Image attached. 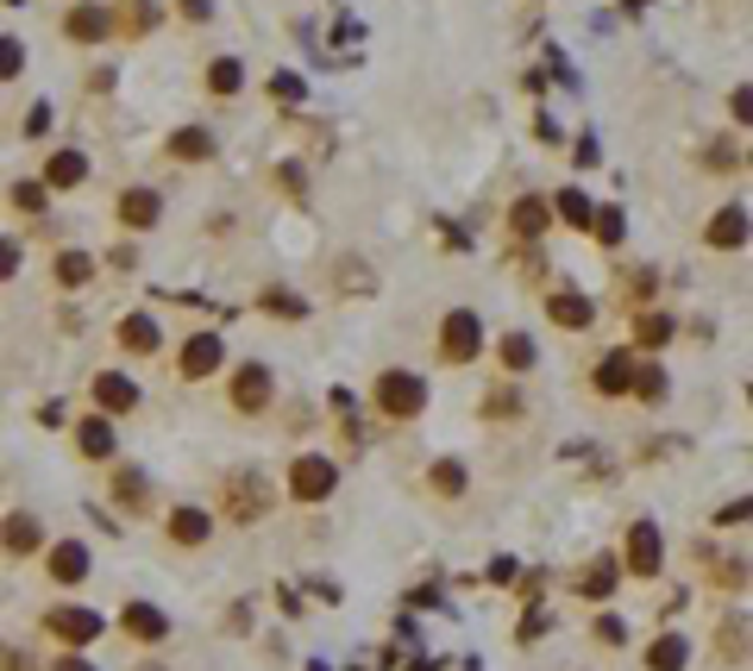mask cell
Segmentation results:
<instances>
[{
	"mask_svg": "<svg viewBox=\"0 0 753 671\" xmlns=\"http://www.w3.org/2000/svg\"><path fill=\"white\" fill-rule=\"evenodd\" d=\"M214 508H220V522H232V527H258L271 515V483L258 471H226L220 490H214Z\"/></svg>",
	"mask_w": 753,
	"mask_h": 671,
	"instance_id": "cell-1",
	"label": "cell"
},
{
	"mask_svg": "<svg viewBox=\"0 0 753 671\" xmlns=\"http://www.w3.org/2000/svg\"><path fill=\"white\" fill-rule=\"evenodd\" d=\"M371 408L383 421H415V415H427V376L421 371H376Z\"/></svg>",
	"mask_w": 753,
	"mask_h": 671,
	"instance_id": "cell-2",
	"label": "cell"
},
{
	"mask_svg": "<svg viewBox=\"0 0 753 671\" xmlns=\"http://www.w3.org/2000/svg\"><path fill=\"white\" fill-rule=\"evenodd\" d=\"M483 358V321L477 308H452L440 321V364H477Z\"/></svg>",
	"mask_w": 753,
	"mask_h": 671,
	"instance_id": "cell-3",
	"label": "cell"
},
{
	"mask_svg": "<svg viewBox=\"0 0 753 671\" xmlns=\"http://www.w3.org/2000/svg\"><path fill=\"white\" fill-rule=\"evenodd\" d=\"M622 572L628 577H659L666 572V534H659V522H628Z\"/></svg>",
	"mask_w": 753,
	"mask_h": 671,
	"instance_id": "cell-4",
	"label": "cell"
},
{
	"mask_svg": "<svg viewBox=\"0 0 753 671\" xmlns=\"http://www.w3.org/2000/svg\"><path fill=\"white\" fill-rule=\"evenodd\" d=\"M176 371H182V383H207L214 371H226V339L220 333H189L176 346Z\"/></svg>",
	"mask_w": 753,
	"mask_h": 671,
	"instance_id": "cell-5",
	"label": "cell"
},
{
	"mask_svg": "<svg viewBox=\"0 0 753 671\" xmlns=\"http://www.w3.org/2000/svg\"><path fill=\"white\" fill-rule=\"evenodd\" d=\"M226 402H232V415H264L276 402V376L264 364H239L226 376Z\"/></svg>",
	"mask_w": 753,
	"mask_h": 671,
	"instance_id": "cell-6",
	"label": "cell"
},
{
	"mask_svg": "<svg viewBox=\"0 0 753 671\" xmlns=\"http://www.w3.org/2000/svg\"><path fill=\"white\" fill-rule=\"evenodd\" d=\"M634 376H641V351L634 346H615V351H602L597 358V371H590V390L609 402H622L634 396Z\"/></svg>",
	"mask_w": 753,
	"mask_h": 671,
	"instance_id": "cell-7",
	"label": "cell"
},
{
	"mask_svg": "<svg viewBox=\"0 0 753 671\" xmlns=\"http://www.w3.org/2000/svg\"><path fill=\"white\" fill-rule=\"evenodd\" d=\"M333 490H339V465H333V458L308 452V458L289 465V496H296V502H326Z\"/></svg>",
	"mask_w": 753,
	"mask_h": 671,
	"instance_id": "cell-8",
	"label": "cell"
},
{
	"mask_svg": "<svg viewBox=\"0 0 753 671\" xmlns=\"http://www.w3.org/2000/svg\"><path fill=\"white\" fill-rule=\"evenodd\" d=\"M45 627L63 640V647H88V640H95L107 622H100L95 609H82V602H57V609L45 615Z\"/></svg>",
	"mask_w": 753,
	"mask_h": 671,
	"instance_id": "cell-9",
	"label": "cell"
},
{
	"mask_svg": "<svg viewBox=\"0 0 753 671\" xmlns=\"http://www.w3.org/2000/svg\"><path fill=\"white\" fill-rule=\"evenodd\" d=\"M547 321L559 326V333H590V326H597V301L584 296V289H552Z\"/></svg>",
	"mask_w": 753,
	"mask_h": 671,
	"instance_id": "cell-10",
	"label": "cell"
},
{
	"mask_svg": "<svg viewBox=\"0 0 753 671\" xmlns=\"http://www.w3.org/2000/svg\"><path fill=\"white\" fill-rule=\"evenodd\" d=\"M113 214H120L125 232H151V226L164 220V195H157V189H145V182H132V189H120Z\"/></svg>",
	"mask_w": 753,
	"mask_h": 671,
	"instance_id": "cell-11",
	"label": "cell"
},
{
	"mask_svg": "<svg viewBox=\"0 0 753 671\" xmlns=\"http://www.w3.org/2000/svg\"><path fill=\"white\" fill-rule=\"evenodd\" d=\"M748 239H753V220H748V207H734V201L716 207L709 226H703V245H709V251H741Z\"/></svg>",
	"mask_w": 753,
	"mask_h": 671,
	"instance_id": "cell-12",
	"label": "cell"
},
{
	"mask_svg": "<svg viewBox=\"0 0 753 671\" xmlns=\"http://www.w3.org/2000/svg\"><path fill=\"white\" fill-rule=\"evenodd\" d=\"M132 408H139V383L125 371H100L95 376V415L113 421V415H132Z\"/></svg>",
	"mask_w": 753,
	"mask_h": 671,
	"instance_id": "cell-13",
	"label": "cell"
},
{
	"mask_svg": "<svg viewBox=\"0 0 753 671\" xmlns=\"http://www.w3.org/2000/svg\"><path fill=\"white\" fill-rule=\"evenodd\" d=\"M120 627L125 634H132V640H145V647H157V640H170V615H164V609H157V602H125L120 609Z\"/></svg>",
	"mask_w": 753,
	"mask_h": 671,
	"instance_id": "cell-14",
	"label": "cell"
},
{
	"mask_svg": "<svg viewBox=\"0 0 753 671\" xmlns=\"http://www.w3.org/2000/svg\"><path fill=\"white\" fill-rule=\"evenodd\" d=\"M45 577L50 584H63V590L82 584V577H88V547H82V540H57V547L45 552Z\"/></svg>",
	"mask_w": 753,
	"mask_h": 671,
	"instance_id": "cell-15",
	"label": "cell"
},
{
	"mask_svg": "<svg viewBox=\"0 0 753 671\" xmlns=\"http://www.w3.org/2000/svg\"><path fill=\"white\" fill-rule=\"evenodd\" d=\"M63 38L70 45H100V38H113V13L107 7H70L63 13Z\"/></svg>",
	"mask_w": 753,
	"mask_h": 671,
	"instance_id": "cell-16",
	"label": "cell"
},
{
	"mask_svg": "<svg viewBox=\"0 0 753 671\" xmlns=\"http://www.w3.org/2000/svg\"><path fill=\"white\" fill-rule=\"evenodd\" d=\"M547 226H552V201L547 195H515L509 201V232H515V239H540Z\"/></svg>",
	"mask_w": 753,
	"mask_h": 671,
	"instance_id": "cell-17",
	"label": "cell"
},
{
	"mask_svg": "<svg viewBox=\"0 0 753 671\" xmlns=\"http://www.w3.org/2000/svg\"><path fill=\"white\" fill-rule=\"evenodd\" d=\"M38 182H45V189H82V182H88V151H75V145L70 151H50Z\"/></svg>",
	"mask_w": 753,
	"mask_h": 671,
	"instance_id": "cell-18",
	"label": "cell"
},
{
	"mask_svg": "<svg viewBox=\"0 0 753 671\" xmlns=\"http://www.w3.org/2000/svg\"><path fill=\"white\" fill-rule=\"evenodd\" d=\"M164 534H170L176 547H207V534H214V515L207 508H170V522H164Z\"/></svg>",
	"mask_w": 753,
	"mask_h": 671,
	"instance_id": "cell-19",
	"label": "cell"
},
{
	"mask_svg": "<svg viewBox=\"0 0 753 671\" xmlns=\"http://www.w3.org/2000/svg\"><path fill=\"white\" fill-rule=\"evenodd\" d=\"M157 339H164V333H157V321H151V314H125V321L113 326V346L132 351V358H151V351H157Z\"/></svg>",
	"mask_w": 753,
	"mask_h": 671,
	"instance_id": "cell-20",
	"label": "cell"
},
{
	"mask_svg": "<svg viewBox=\"0 0 753 671\" xmlns=\"http://www.w3.org/2000/svg\"><path fill=\"white\" fill-rule=\"evenodd\" d=\"M214 132H207V125H176L170 132V157L176 164H214Z\"/></svg>",
	"mask_w": 753,
	"mask_h": 671,
	"instance_id": "cell-21",
	"label": "cell"
},
{
	"mask_svg": "<svg viewBox=\"0 0 753 671\" xmlns=\"http://www.w3.org/2000/svg\"><path fill=\"white\" fill-rule=\"evenodd\" d=\"M75 452H82V458H95V465H107V458H113V421H107V415L75 421Z\"/></svg>",
	"mask_w": 753,
	"mask_h": 671,
	"instance_id": "cell-22",
	"label": "cell"
},
{
	"mask_svg": "<svg viewBox=\"0 0 753 671\" xmlns=\"http://www.w3.org/2000/svg\"><path fill=\"white\" fill-rule=\"evenodd\" d=\"M672 339H678L672 314H659V308H641V314H634V346L641 351H666Z\"/></svg>",
	"mask_w": 753,
	"mask_h": 671,
	"instance_id": "cell-23",
	"label": "cell"
},
{
	"mask_svg": "<svg viewBox=\"0 0 753 671\" xmlns=\"http://www.w3.org/2000/svg\"><path fill=\"white\" fill-rule=\"evenodd\" d=\"M552 214H559V226H572V232H590V220H597V201L584 195V189H559L552 195Z\"/></svg>",
	"mask_w": 753,
	"mask_h": 671,
	"instance_id": "cell-24",
	"label": "cell"
},
{
	"mask_svg": "<svg viewBox=\"0 0 753 671\" xmlns=\"http://www.w3.org/2000/svg\"><path fill=\"white\" fill-rule=\"evenodd\" d=\"M641 666L647 671H684L691 666V640H684V634H659V640L641 652Z\"/></svg>",
	"mask_w": 753,
	"mask_h": 671,
	"instance_id": "cell-25",
	"label": "cell"
},
{
	"mask_svg": "<svg viewBox=\"0 0 753 671\" xmlns=\"http://www.w3.org/2000/svg\"><path fill=\"white\" fill-rule=\"evenodd\" d=\"M0 547L13 552V559H25V552L45 547V527L32 522V515H7V522H0Z\"/></svg>",
	"mask_w": 753,
	"mask_h": 671,
	"instance_id": "cell-26",
	"label": "cell"
},
{
	"mask_svg": "<svg viewBox=\"0 0 753 671\" xmlns=\"http://www.w3.org/2000/svg\"><path fill=\"white\" fill-rule=\"evenodd\" d=\"M666 396H672V376H666V364H659V358H641V376H634V402L659 408Z\"/></svg>",
	"mask_w": 753,
	"mask_h": 671,
	"instance_id": "cell-27",
	"label": "cell"
},
{
	"mask_svg": "<svg viewBox=\"0 0 753 671\" xmlns=\"http://www.w3.org/2000/svg\"><path fill=\"white\" fill-rule=\"evenodd\" d=\"M113 32H125V38L157 32V7H151V0H120V7H113Z\"/></svg>",
	"mask_w": 753,
	"mask_h": 671,
	"instance_id": "cell-28",
	"label": "cell"
},
{
	"mask_svg": "<svg viewBox=\"0 0 753 671\" xmlns=\"http://www.w3.org/2000/svg\"><path fill=\"white\" fill-rule=\"evenodd\" d=\"M622 565H615V559H597V565H590V572H584V577H577V597H584V602H602V597H609V590H615V584H622Z\"/></svg>",
	"mask_w": 753,
	"mask_h": 671,
	"instance_id": "cell-29",
	"label": "cell"
},
{
	"mask_svg": "<svg viewBox=\"0 0 753 671\" xmlns=\"http://www.w3.org/2000/svg\"><path fill=\"white\" fill-rule=\"evenodd\" d=\"M497 358H502V376H527L534 371V358H540V346H534L527 333H509V339L497 346Z\"/></svg>",
	"mask_w": 753,
	"mask_h": 671,
	"instance_id": "cell-30",
	"label": "cell"
},
{
	"mask_svg": "<svg viewBox=\"0 0 753 671\" xmlns=\"http://www.w3.org/2000/svg\"><path fill=\"white\" fill-rule=\"evenodd\" d=\"M107 490H113V502H120L125 515H139V508H145V502H151V483H145V471H132V465H125V471H113V483H107Z\"/></svg>",
	"mask_w": 753,
	"mask_h": 671,
	"instance_id": "cell-31",
	"label": "cell"
},
{
	"mask_svg": "<svg viewBox=\"0 0 753 671\" xmlns=\"http://www.w3.org/2000/svg\"><path fill=\"white\" fill-rule=\"evenodd\" d=\"M622 232H628V214L615 207V201H602L597 220H590V239H597L602 251H615V245H622Z\"/></svg>",
	"mask_w": 753,
	"mask_h": 671,
	"instance_id": "cell-32",
	"label": "cell"
},
{
	"mask_svg": "<svg viewBox=\"0 0 753 671\" xmlns=\"http://www.w3.org/2000/svg\"><path fill=\"white\" fill-rule=\"evenodd\" d=\"M427 483H433V496H465V483H471V477H465L458 458H433V465H427Z\"/></svg>",
	"mask_w": 753,
	"mask_h": 671,
	"instance_id": "cell-33",
	"label": "cell"
},
{
	"mask_svg": "<svg viewBox=\"0 0 753 671\" xmlns=\"http://www.w3.org/2000/svg\"><path fill=\"white\" fill-rule=\"evenodd\" d=\"M50 276H57L63 289H82V283L95 276V257H88V251H57V264H50Z\"/></svg>",
	"mask_w": 753,
	"mask_h": 671,
	"instance_id": "cell-34",
	"label": "cell"
},
{
	"mask_svg": "<svg viewBox=\"0 0 753 671\" xmlns=\"http://www.w3.org/2000/svg\"><path fill=\"white\" fill-rule=\"evenodd\" d=\"M697 164H703V176H728V170H741L748 157H741V151L728 145V132H722V139H709V145H703V157H697Z\"/></svg>",
	"mask_w": 753,
	"mask_h": 671,
	"instance_id": "cell-35",
	"label": "cell"
},
{
	"mask_svg": "<svg viewBox=\"0 0 753 671\" xmlns=\"http://www.w3.org/2000/svg\"><path fill=\"white\" fill-rule=\"evenodd\" d=\"M716 652H722L728 666H741V659H748V622H741V615L716 627Z\"/></svg>",
	"mask_w": 753,
	"mask_h": 671,
	"instance_id": "cell-36",
	"label": "cell"
},
{
	"mask_svg": "<svg viewBox=\"0 0 753 671\" xmlns=\"http://www.w3.org/2000/svg\"><path fill=\"white\" fill-rule=\"evenodd\" d=\"M239 82H246V75H239V57H214V63H207V95H239Z\"/></svg>",
	"mask_w": 753,
	"mask_h": 671,
	"instance_id": "cell-37",
	"label": "cell"
},
{
	"mask_svg": "<svg viewBox=\"0 0 753 671\" xmlns=\"http://www.w3.org/2000/svg\"><path fill=\"white\" fill-rule=\"evenodd\" d=\"M653 283H659V276H653V271H634V276L622 271V283H615V296H622V308H641V301L653 296Z\"/></svg>",
	"mask_w": 753,
	"mask_h": 671,
	"instance_id": "cell-38",
	"label": "cell"
},
{
	"mask_svg": "<svg viewBox=\"0 0 753 671\" xmlns=\"http://www.w3.org/2000/svg\"><path fill=\"white\" fill-rule=\"evenodd\" d=\"M45 182H13V189H7V201H13V214H45Z\"/></svg>",
	"mask_w": 753,
	"mask_h": 671,
	"instance_id": "cell-39",
	"label": "cell"
},
{
	"mask_svg": "<svg viewBox=\"0 0 753 671\" xmlns=\"http://www.w3.org/2000/svg\"><path fill=\"white\" fill-rule=\"evenodd\" d=\"M25 75V45L13 32H0V82H20Z\"/></svg>",
	"mask_w": 753,
	"mask_h": 671,
	"instance_id": "cell-40",
	"label": "cell"
},
{
	"mask_svg": "<svg viewBox=\"0 0 753 671\" xmlns=\"http://www.w3.org/2000/svg\"><path fill=\"white\" fill-rule=\"evenodd\" d=\"M483 415H490V421H515V415H522V396H515V390H490V396H483Z\"/></svg>",
	"mask_w": 753,
	"mask_h": 671,
	"instance_id": "cell-41",
	"label": "cell"
},
{
	"mask_svg": "<svg viewBox=\"0 0 753 671\" xmlns=\"http://www.w3.org/2000/svg\"><path fill=\"white\" fill-rule=\"evenodd\" d=\"M258 308H264V314H289V321H301V314H308V308H301L289 289H264V296H258Z\"/></svg>",
	"mask_w": 753,
	"mask_h": 671,
	"instance_id": "cell-42",
	"label": "cell"
},
{
	"mask_svg": "<svg viewBox=\"0 0 753 671\" xmlns=\"http://www.w3.org/2000/svg\"><path fill=\"white\" fill-rule=\"evenodd\" d=\"M728 125H753V88H728Z\"/></svg>",
	"mask_w": 753,
	"mask_h": 671,
	"instance_id": "cell-43",
	"label": "cell"
},
{
	"mask_svg": "<svg viewBox=\"0 0 753 671\" xmlns=\"http://www.w3.org/2000/svg\"><path fill=\"white\" fill-rule=\"evenodd\" d=\"M748 522H753V496H734L716 508V527H748Z\"/></svg>",
	"mask_w": 753,
	"mask_h": 671,
	"instance_id": "cell-44",
	"label": "cell"
},
{
	"mask_svg": "<svg viewBox=\"0 0 753 671\" xmlns=\"http://www.w3.org/2000/svg\"><path fill=\"white\" fill-rule=\"evenodd\" d=\"M597 640L602 647H628V622L622 615H597Z\"/></svg>",
	"mask_w": 753,
	"mask_h": 671,
	"instance_id": "cell-45",
	"label": "cell"
},
{
	"mask_svg": "<svg viewBox=\"0 0 753 671\" xmlns=\"http://www.w3.org/2000/svg\"><path fill=\"white\" fill-rule=\"evenodd\" d=\"M176 13H182V25H207L214 20V0H176Z\"/></svg>",
	"mask_w": 753,
	"mask_h": 671,
	"instance_id": "cell-46",
	"label": "cell"
},
{
	"mask_svg": "<svg viewBox=\"0 0 753 671\" xmlns=\"http://www.w3.org/2000/svg\"><path fill=\"white\" fill-rule=\"evenodd\" d=\"M716 584H722V590H741V584H748V565H716Z\"/></svg>",
	"mask_w": 753,
	"mask_h": 671,
	"instance_id": "cell-47",
	"label": "cell"
},
{
	"mask_svg": "<svg viewBox=\"0 0 753 671\" xmlns=\"http://www.w3.org/2000/svg\"><path fill=\"white\" fill-rule=\"evenodd\" d=\"M13 271H20V245H13V239H0V283H7Z\"/></svg>",
	"mask_w": 753,
	"mask_h": 671,
	"instance_id": "cell-48",
	"label": "cell"
},
{
	"mask_svg": "<svg viewBox=\"0 0 753 671\" xmlns=\"http://www.w3.org/2000/svg\"><path fill=\"white\" fill-rule=\"evenodd\" d=\"M540 634H547V615H527V622L515 627V640H522V647H527V640H540Z\"/></svg>",
	"mask_w": 753,
	"mask_h": 671,
	"instance_id": "cell-49",
	"label": "cell"
},
{
	"mask_svg": "<svg viewBox=\"0 0 753 671\" xmlns=\"http://www.w3.org/2000/svg\"><path fill=\"white\" fill-rule=\"evenodd\" d=\"M271 95H283V100H296V95H301V82H296V75H271Z\"/></svg>",
	"mask_w": 753,
	"mask_h": 671,
	"instance_id": "cell-50",
	"label": "cell"
},
{
	"mask_svg": "<svg viewBox=\"0 0 753 671\" xmlns=\"http://www.w3.org/2000/svg\"><path fill=\"white\" fill-rule=\"evenodd\" d=\"M50 671H95V666H88V659H75V652H63V659H57Z\"/></svg>",
	"mask_w": 753,
	"mask_h": 671,
	"instance_id": "cell-51",
	"label": "cell"
},
{
	"mask_svg": "<svg viewBox=\"0 0 753 671\" xmlns=\"http://www.w3.org/2000/svg\"><path fill=\"white\" fill-rule=\"evenodd\" d=\"M139 671H164V666H139Z\"/></svg>",
	"mask_w": 753,
	"mask_h": 671,
	"instance_id": "cell-52",
	"label": "cell"
},
{
	"mask_svg": "<svg viewBox=\"0 0 753 671\" xmlns=\"http://www.w3.org/2000/svg\"><path fill=\"white\" fill-rule=\"evenodd\" d=\"M748 170H753V151H748Z\"/></svg>",
	"mask_w": 753,
	"mask_h": 671,
	"instance_id": "cell-53",
	"label": "cell"
}]
</instances>
